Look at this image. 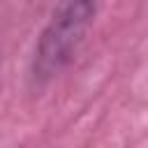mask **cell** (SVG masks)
I'll list each match as a JSON object with an SVG mask.
<instances>
[{
	"mask_svg": "<svg viewBox=\"0 0 148 148\" xmlns=\"http://www.w3.org/2000/svg\"><path fill=\"white\" fill-rule=\"evenodd\" d=\"M97 5L99 0H58L35 56V72L39 76H53L69 62L95 21Z\"/></svg>",
	"mask_w": 148,
	"mask_h": 148,
	"instance_id": "cell-1",
	"label": "cell"
}]
</instances>
